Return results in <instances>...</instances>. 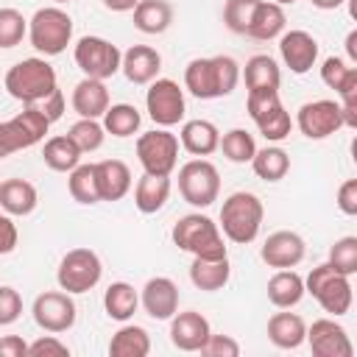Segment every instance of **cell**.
I'll use <instances>...</instances> for the list:
<instances>
[{"instance_id":"cell-1","label":"cell","mask_w":357,"mask_h":357,"mask_svg":"<svg viewBox=\"0 0 357 357\" xmlns=\"http://www.w3.org/2000/svg\"><path fill=\"white\" fill-rule=\"evenodd\" d=\"M240 81V64L231 56H209L192 59L184 67V89L198 100H215L234 92Z\"/></svg>"},{"instance_id":"cell-2","label":"cell","mask_w":357,"mask_h":357,"mask_svg":"<svg viewBox=\"0 0 357 357\" xmlns=\"http://www.w3.org/2000/svg\"><path fill=\"white\" fill-rule=\"evenodd\" d=\"M6 92L25 103V106H36L42 103L53 89H59V81H56V70L47 64L45 56H31V59H22L17 61L14 67H8L6 73Z\"/></svg>"},{"instance_id":"cell-3","label":"cell","mask_w":357,"mask_h":357,"mask_svg":"<svg viewBox=\"0 0 357 357\" xmlns=\"http://www.w3.org/2000/svg\"><path fill=\"white\" fill-rule=\"evenodd\" d=\"M262 218H265V206H262L259 195L240 190L223 201L218 229L223 231L226 240H231L237 245H248L257 240V234L262 229Z\"/></svg>"},{"instance_id":"cell-4","label":"cell","mask_w":357,"mask_h":357,"mask_svg":"<svg viewBox=\"0 0 357 357\" xmlns=\"http://www.w3.org/2000/svg\"><path fill=\"white\" fill-rule=\"evenodd\" d=\"M173 245L201 257V259H218V257H229L226 254V243H223V231L218 229V223L201 212H190L184 218L176 220L173 231Z\"/></svg>"},{"instance_id":"cell-5","label":"cell","mask_w":357,"mask_h":357,"mask_svg":"<svg viewBox=\"0 0 357 357\" xmlns=\"http://www.w3.org/2000/svg\"><path fill=\"white\" fill-rule=\"evenodd\" d=\"M351 276H343L337 273L329 262H321L315 265L307 279H304V293H310L324 312H329L332 318H340L351 310V301H354V293H351Z\"/></svg>"},{"instance_id":"cell-6","label":"cell","mask_w":357,"mask_h":357,"mask_svg":"<svg viewBox=\"0 0 357 357\" xmlns=\"http://www.w3.org/2000/svg\"><path fill=\"white\" fill-rule=\"evenodd\" d=\"M28 39L39 56H59L73 42V17L59 6H45L28 20Z\"/></svg>"},{"instance_id":"cell-7","label":"cell","mask_w":357,"mask_h":357,"mask_svg":"<svg viewBox=\"0 0 357 357\" xmlns=\"http://www.w3.org/2000/svg\"><path fill=\"white\" fill-rule=\"evenodd\" d=\"M178 192L190 206H198V209L212 206L220 195L218 167L204 156H195V159L184 162L178 167Z\"/></svg>"},{"instance_id":"cell-8","label":"cell","mask_w":357,"mask_h":357,"mask_svg":"<svg viewBox=\"0 0 357 357\" xmlns=\"http://www.w3.org/2000/svg\"><path fill=\"white\" fill-rule=\"evenodd\" d=\"M103 276V262L92 248H73L61 257L59 271H56V282L64 293L78 296V293H89Z\"/></svg>"},{"instance_id":"cell-9","label":"cell","mask_w":357,"mask_h":357,"mask_svg":"<svg viewBox=\"0 0 357 357\" xmlns=\"http://www.w3.org/2000/svg\"><path fill=\"white\" fill-rule=\"evenodd\" d=\"M137 159L145 173L170 176L178 165V137L167 128H153L137 137Z\"/></svg>"},{"instance_id":"cell-10","label":"cell","mask_w":357,"mask_h":357,"mask_svg":"<svg viewBox=\"0 0 357 357\" xmlns=\"http://www.w3.org/2000/svg\"><path fill=\"white\" fill-rule=\"evenodd\" d=\"M73 56H75V64L81 67V73L86 78H100V81L120 73V61H123L120 47L103 36H81L75 42Z\"/></svg>"},{"instance_id":"cell-11","label":"cell","mask_w":357,"mask_h":357,"mask_svg":"<svg viewBox=\"0 0 357 357\" xmlns=\"http://www.w3.org/2000/svg\"><path fill=\"white\" fill-rule=\"evenodd\" d=\"M145 109H148V117L159 128L178 126L184 120V112H187L184 89L173 78H153L148 84V92H145Z\"/></svg>"},{"instance_id":"cell-12","label":"cell","mask_w":357,"mask_h":357,"mask_svg":"<svg viewBox=\"0 0 357 357\" xmlns=\"http://www.w3.org/2000/svg\"><path fill=\"white\" fill-rule=\"evenodd\" d=\"M31 315L36 321V326L42 332H50V335H61L67 329L75 326V301L70 293H64L61 287L59 290H45L33 298V307H31Z\"/></svg>"},{"instance_id":"cell-13","label":"cell","mask_w":357,"mask_h":357,"mask_svg":"<svg viewBox=\"0 0 357 357\" xmlns=\"http://www.w3.org/2000/svg\"><path fill=\"white\" fill-rule=\"evenodd\" d=\"M0 128H3V139H6L8 151L17 153V151H25V148L39 145L45 139L47 128H50V120L45 117V112L39 106H25L14 117L3 120Z\"/></svg>"},{"instance_id":"cell-14","label":"cell","mask_w":357,"mask_h":357,"mask_svg":"<svg viewBox=\"0 0 357 357\" xmlns=\"http://www.w3.org/2000/svg\"><path fill=\"white\" fill-rule=\"evenodd\" d=\"M296 126L307 139H326L332 137L337 128H343V114H340V103L321 98V100H310L298 109L296 114Z\"/></svg>"},{"instance_id":"cell-15","label":"cell","mask_w":357,"mask_h":357,"mask_svg":"<svg viewBox=\"0 0 357 357\" xmlns=\"http://www.w3.org/2000/svg\"><path fill=\"white\" fill-rule=\"evenodd\" d=\"M304 343H310V351L315 357H351L354 354V346L349 340V332L335 318H318V321H312V326H307Z\"/></svg>"},{"instance_id":"cell-16","label":"cell","mask_w":357,"mask_h":357,"mask_svg":"<svg viewBox=\"0 0 357 357\" xmlns=\"http://www.w3.org/2000/svg\"><path fill=\"white\" fill-rule=\"evenodd\" d=\"M307 254V243L298 231H290V229H279L273 234H268V240L262 243L259 248V257L268 268H296Z\"/></svg>"},{"instance_id":"cell-17","label":"cell","mask_w":357,"mask_h":357,"mask_svg":"<svg viewBox=\"0 0 357 357\" xmlns=\"http://www.w3.org/2000/svg\"><path fill=\"white\" fill-rule=\"evenodd\" d=\"M279 56L284 61V67H290V73L296 75H304L315 67L318 61V42L312 33L301 31V28H293V31H284L279 36Z\"/></svg>"},{"instance_id":"cell-18","label":"cell","mask_w":357,"mask_h":357,"mask_svg":"<svg viewBox=\"0 0 357 357\" xmlns=\"http://www.w3.org/2000/svg\"><path fill=\"white\" fill-rule=\"evenodd\" d=\"M139 304L153 321H170L178 312V287H176V282L170 276L148 279L142 293H139Z\"/></svg>"},{"instance_id":"cell-19","label":"cell","mask_w":357,"mask_h":357,"mask_svg":"<svg viewBox=\"0 0 357 357\" xmlns=\"http://www.w3.org/2000/svg\"><path fill=\"white\" fill-rule=\"evenodd\" d=\"M209 335H212L209 321L195 310H184L170 318V343L178 351H201Z\"/></svg>"},{"instance_id":"cell-20","label":"cell","mask_w":357,"mask_h":357,"mask_svg":"<svg viewBox=\"0 0 357 357\" xmlns=\"http://www.w3.org/2000/svg\"><path fill=\"white\" fill-rule=\"evenodd\" d=\"M120 70H123V75H126L131 84H151L153 78H159L162 56H159L156 47H148V45H131V47L123 53Z\"/></svg>"},{"instance_id":"cell-21","label":"cell","mask_w":357,"mask_h":357,"mask_svg":"<svg viewBox=\"0 0 357 357\" xmlns=\"http://www.w3.org/2000/svg\"><path fill=\"white\" fill-rule=\"evenodd\" d=\"M95 178H98L100 201H120L131 190V167L123 159L95 162Z\"/></svg>"},{"instance_id":"cell-22","label":"cell","mask_w":357,"mask_h":357,"mask_svg":"<svg viewBox=\"0 0 357 357\" xmlns=\"http://www.w3.org/2000/svg\"><path fill=\"white\" fill-rule=\"evenodd\" d=\"M73 109L78 117H89V120H100L103 112L109 109V89L106 81L100 78H81L73 89Z\"/></svg>"},{"instance_id":"cell-23","label":"cell","mask_w":357,"mask_h":357,"mask_svg":"<svg viewBox=\"0 0 357 357\" xmlns=\"http://www.w3.org/2000/svg\"><path fill=\"white\" fill-rule=\"evenodd\" d=\"M39 192L25 178H6L0 181V209L11 218H25L36 209Z\"/></svg>"},{"instance_id":"cell-24","label":"cell","mask_w":357,"mask_h":357,"mask_svg":"<svg viewBox=\"0 0 357 357\" xmlns=\"http://www.w3.org/2000/svg\"><path fill=\"white\" fill-rule=\"evenodd\" d=\"M284 25H287L284 6H279L273 0H259L257 8H254V17H251V25H248L245 36H251L257 42H271V39L284 33Z\"/></svg>"},{"instance_id":"cell-25","label":"cell","mask_w":357,"mask_h":357,"mask_svg":"<svg viewBox=\"0 0 357 357\" xmlns=\"http://www.w3.org/2000/svg\"><path fill=\"white\" fill-rule=\"evenodd\" d=\"M243 78H245V89L248 92H279L282 70H279V64H276L273 56L257 53V56H251L245 61Z\"/></svg>"},{"instance_id":"cell-26","label":"cell","mask_w":357,"mask_h":357,"mask_svg":"<svg viewBox=\"0 0 357 357\" xmlns=\"http://www.w3.org/2000/svg\"><path fill=\"white\" fill-rule=\"evenodd\" d=\"M218 142H220V131L212 120H187L181 126V134H178V145L192 153V156H209L218 151Z\"/></svg>"},{"instance_id":"cell-27","label":"cell","mask_w":357,"mask_h":357,"mask_svg":"<svg viewBox=\"0 0 357 357\" xmlns=\"http://www.w3.org/2000/svg\"><path fill=\"white\" fill-rule=\"evenodd\" d=\"M231 279V262L229 257H218V259H201V257H192V265H190V282L204 290V293H218L229 284Z\"/></svg>"},{"instance_id":"cell-28","label":"cell","mask_w":357,"mask_h":357,"mask_svg":"<svg viewBox=\"0 0 357 357\" xmlns=\"http://www.w3.org/2000/svg\"><path fill=\"white\" fill-rule=\"evenodd\" d=\"M307 337V324L298 312H273L268 318V340L276 349H298Z\"/></svg>"},{"instance_id":"cell-29","label":"cell","mask_w":357,"mask_h":357,"mask_svg":"<svg viewBox=\"0 0 357 357\" xmlns=\"http://www.w3.org/2000/svg\"><path fill=\"white\" fill-rule=\"evenodd\" d=\"M170 198V176H153L142 173V178L134 187V206L142 215H156Z\"/></svg>"},{"instance_id":"cell-30","label":"cell","mask_w":357,"mask_h":357,"mask_svg":"<svg viewBox=\"0 0 357 357\" xmlns=\"http://www.w3.org/2000/svg\"><path fill=\"white\" fill-rule=\"evenodd\" d=\"M304 298V279L293 268H282L268 279V301L279 310H290Z\"/></svg>"},{"instance_id":"cell-31","label":"cell","mask_w":357,"mask_h":357,"mask_svg":"<svg viewBox=\"0 0 357 357\" xmlns=\"http://www.w3.org/2000/svg\"><path fill=\"white\" fill-rule=\"evenodd\" d=\"M131 14H134V28L148 36L165 33L173 25V6L167 0H139Z\"/></svg>"},{"instance_id":"cell-32","label":"cell","mask_w":357,"mask_h":357,"mask_svg":"<svg viewBox=\"0 0 357 357\" xmlns=\"http://www.w3.org/2000/svg\"><path fill=\"white\" fill-rule=\"evenodd\" d=\"M81 151L78 145L70 139V134H56L50 139H45V148H42V159L50 170L56 173H70L75 165H81Z\"/></svg>"},{"instance_id":"cell-33","label":"cell","mask_w":357,"mask_h":357,"mask_svg":"<svg viewBox=\"0 0 357 357\" xmlns=\"http://www.w3.org/2000/svg\"><path fill=\"white\" fill-rule=\"evenodd\" d=\"M139 307V293L134 290V284L128 282H112L103 293V310L112 321L126 324Z\"/></svg>"},{"instance_id":"cell-34","label":"cell","mask_w":357,"mask_h":357,"mask_svg":"<svg viewBox=\"0 0 357 357\" xmlns=\"http://www.w3.org/2000/svg\"><path fill=\"white\" fill-rule=\"evenodd\" d=\"M148 351H151V335L137 324H123L109 340L112 357H145Z\"/></svg>"},{"instance_id":"cell-35","label":"cell","mask_w":357,"mask_h":357,"mask_svg":"<svg viewBox=\"0 0 357 357\" xmlns=\"http://www.w3.org/2000/svg\"><path fill=\"white\" fill-rule=\"evenodd\" d=\"M251 167L262 181H282L290 170V156L279 145H265L251 156Z\"/></svg>"},{"instance_id":"cell-36","label":"cell","mask_w":357,"mask_h":357,"mask_svg":"<svg viewBox=\"0 0 357 357\" xmlns=\"http://www.w3.org/2000/svg\"><path fill=\"white\" fill-rule=\"evenodd\" d=\"M139 123L142 114L131 103H109V109L103 112V131L112 137H131L139 131Z\"/></svg>"},{"instance_id":"cell-37","label":"cell","mask_w":357,"mask_h":357,"mask_svg":"<svg viewBox=\"0 0 357 357\" xmlns=\"http://www.w3.org/2000/svg\"><path fill=\"white\" fill-rule=\"evenodd\" d=\"M67 190H70L73 201H78L84 206L98 204L100 201V192H98V178H95V162L75 165L70 170V178H67Z\"/></svg>"},{"instance_id":"cell-38","label":"cell","mask_w":357,"mask_h":357,"mask_svg":"<svg viewBox=\"0 0 357 357\" xmlns=\"http://www.w3.org/2000/svg\"><path fill=\"white\" fill-rule=\"evenodd\" d=\"M218 151H223V156L234 165H245L251 162V156L257 153V142H254V134H248L245 128H231L220 137L218 142Z\"/></svg>"},{"instance_id":"cell-39","label":"cell","mask_w":357,"mask_h":357,"mask_svg":"<svg viewBox=\"0 0 357 357\" xmlns=\"http://www.w3.org/2000/svg\"><path fill=\"white\" fill-rule=\"evenodd\" d=\"M70 139L78 145V151L81 153H92V151H98L100 145H103V139H106V131H103V123H98V120H89V117H81V120H75L73 126H70Z\"/></svg>"},{"instance_id":"cell-40","label":"cell","mask_w":357,"mask_h":357,"mask_svg":"<svg viewBox=\"0 0 357 357\" xmlns=\"http://www.w3.org/2000/svg\"><path fill=\"white\" fill-rule=\"evenodd\" d=\"M337 273L343 276H354L357 273V237H340L332 243L329 248V259H326Z\"/></svg>"},{"instance_id":"cell-41","label":"cell","mask_w":357,"mask_h":357,"mask_svg":"<svg viewBox=\"0 0 357 357\" xmlns=\"http://www.w3.org/2000/svg\"><path fill=\"white\" fill-rule=\"evenodd\" d=\"M28 36V20L17 8H0V47H17Z\"/></svg>"},{"instance_id":"cell-42","label":"cell","mask_w":357,"mask_h":357,"mask_svg":"<svg viewBox=\"0 0 357 357\" xmlns=\"http://www.w3.org/2000/svg\"><path fill=\"white\" fill-rule=\"evenodd\" d=\"M257 3L259 0H226V6H223V22H226V28L231 33H243L245 36Z\"/></svg>"},{"instance_id":"cell-43","label":"cell","mask_w":357,"mask_h":357,"mask_svg":"<svg viewBox=\"0 0 357 357\" xmlns=\"http://www.w3.org/2000/svg\"><path fill=\"white\" fill-rule=\"evenodd\" d=\"M257 128H259V134H262L268 142H282V139L290 137L293 120H290V114L284 112V106H279V109H273L271 114H265V117L257 123Z\"/></svg>"},{"instance_id":"cell-44","label":"cell","mask_w":357,"mask_h":357,"mask_svg":"<svg viewBox=\"0 0 357 357\" xmlns=\"http://www.w3.org/2000/svg\"><path fill=\"white\" fill-rule=\"evenodd\" d=\"M351 75H357V67H349L340 56H329V59H324V64H321V81L329 86V89H340Z\"/></svg>"},{"instance_id":"cell-45","label":"cell","mask_w":357,"mask_h":357,"mask_svg":"<svg viewBox=\"0 0 357 357\" xmlns=\"http://www.w3.org/2000/svg\"><path fill=\"white\" fill-rule=\"evenodd\" d=\"M279 106H282L279 92H248V98H245V109H248L254 123H259L265 114H271Z\"/></svg>"},{"instance_id":"cell-46","label":"cell","mask_w":357,"mask_h":357,"mask_svg":"<svg viewBox=\"0 0 357 357\" xmlns=\"http://www.w3.org/2000/svg\"><path fill=\"white\" fill-rule=\"evenodd\" d=\"M22 315V296L11 284H0V326L14 324Z\"/></svg>"},{"instance_id":"cell-47","label":"cell","mask_w":357,"mask_h":357,"mask_svg":"<svg viewBox=\"0 0 357 357\" xmlns=\"http://www.w3.org/2000/svg\"><path fill=\"white\" fill-rule=\"evenodd\" d=\"M70 354V349H67V343H61L56 335H42V337H36L33 343H28V357H67Z\"/></svg>"},{"instance_id":"cell-48","label":"cell","mask_w":357,"mask_h":357,"mask_svg":"<svg viewBox=\"0 0 357 357\" xmlns=\"http://www.w3.org/2000/svg\"><path fill=\"white\" fill-rule=\"evenodd\" d=\"M201 354H206V357H240V343L231 335H209Z\"/></svg>"},{"instance_id":"cell-49","label":"cell","mask_w":357,"mask_h":357,"mask_svg":"<svg viewBox=\"0 0 357 357\" xmlns=\"http://www.w3.org/2000/svg\"><path fill=\"white\" fill-rule=\"evenodd\" d=\"M337 209L349 218L357 215V178H346L337 187Z\"/></svg>"},{"instance_id":"cell-50","label":"cell","mask_w":357,"mask_h":357,"mask_svg":"<svg viewBox=\"0 0 357 357\" xmlns=\"http://www.w3.org/2000/svg\"><path fill=\"white\" fill-rule=\"evenodd\" d=\"M17 240H20V231H17L14 220H11V215L0 212V257L11 254L17 248Z\"/></svg>"},{"instance_id":"cell-51","label":"cell","mask_w":357,"mask_h":357,"mask_svg":"<svg viewBox=\"0 0 357 357\" xmlns=\"http://www.w3.org/2000/svg\"><path fill=\"white\" fill-rule=\"evenodd\" d=\"M42 112H45V117L50 120V123H56L61 114H64V95H61V89H53L42 103H36Z\"/></svg>"},{"instance_id":"cell-52","label":"cell","mask_w":357,"mask_h":357,"mask_svg":"<svg viewBox=\"0 0 357 357\" xmlns=\"http://www.w3.org/2000/svg\"><path fill=\"white\" fill-rule=\"evenodd\" d=\"M0 357H28V343L20 335L0 337Z\"/></svg>"},{"instance_id":"cell-53","label":"cell","mask_w":357,"mask_h":357,"mask_svg":"<svg viewBox=\"0 0 357 357\" xmlns=\"http://www.w3.org/2000/svg\"><path fill=\"white\" fill-rule=\"evenodd\" d=\"M139 0H103V6L109 8V11H114V14H126V11H134V6H137Z\"/></svg>"},{"instance_id":"cell-54","label":"cell","mask_w":357,"mask_h":357,"mask_svg":"<svg viewBox=\"0 0 357 357\" xmlns=\"http://www.w3.org/2000/svg\"><path fill=\"white\" fill-rule=\"evenodd\" d=\"M346 53H349L351 61H357V31H349V36H346Z\"/></svg>"},{"instance_id":"cell-55","label":"cell","mask_w":357,"mask_h":357,"mask_svg":"<svg viewBox=\"0 0 357 357\" xmlns=\"http://www.w3.org/2000/svg\"><path fill=\"white\" fill-rule=\"evenodd\" d=\"M315 8H321V11H332V8H340L346 0H310Z\"/></svg>"},{"instance_id":"cell-56","label":"cell","mask_w":357,"mask_h":357,"mask_svg":"<svg viewBox=\"0 0 357 357\" xmlns=\"http://www.w3.org/2000/svg\"><path fill=\"white\" fill-rule=\"evenodd\" d=\"M6 156H11V151H8L6 139H3V128H0V159H6Z\"/></svg>"},{"instance_id":"cell-57","label":"cell","mask_w":357,"mask_h":357,"mask_svg":"<svg viewBox=\"0 0 357 357\" xmlns=\"http://www.w3.org/2000/svg\"><path fill=\"white\" fill-rule=\"evenodd\" d=\"M273 3H279V6H293L296 0H273Z\"/></svg>"},{"instance_id":"cell-58","label":"cell","mask_w":357,"mask_h":357,"mask_svg":"<svg viewBox=\"0 0 357 357\" xmlns=\"http://www.w3.org/2000/svg\"><path fill=\"white\" fill-rule=\"evenodd\" d=\"M53 3H56V6H61V3H70V0H53Z\"/></svg>"}]
</instances>
